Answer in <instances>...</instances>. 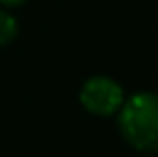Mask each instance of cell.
<instances>
[{"label":"cell","instance_id":"cell-4","mask_svg":"<svg viewBox=\"0 0 158 157\" xmlns=\"http://www.w3.org/2000/svg\"><path fill=\"white\" fill-rule=\"evenodd\" d=\"M2 4H6V6H18V4H22L24 0H0Z\"/></svg>","mask_w":158,"mask_h":157},{"label":"cell","instance_id":"cell-2","mask_svg":"<svg viewBox=\"0 0 158 157\" xmlns=\"http://www.w3.org/2000/svg\"><path fill=\"white\" fill-rule=\"evenodd\" d=\"M80 101L86 111L94 115H110L122 105V89L112 78L94 77L84 83Z\"/></svg>","mask_w":158,"mask_h":157},{"label":"cell","instance_id":"cell-1","mask_svg":"<svg viewBox=\"0 0 158 157\" xmlns=\"http://www.w3.org/2000/svg\"><path fill=\"white\" fill-rule=\"evenodd\" d=\"M120 131L136 149L158 151V95L138 93L128 99L120 113Z\"/></svg>","mask_w":158,"mask_h":157},{"label":"cell","instance_id":"cell-3","mask_svg":"<svg viewBox=\"0 0 158 157\" xmlns=\"http://www.w3.org/2000/svg\"><path fill=\"white\" fill-rule=\"evenodd\" d=\"M16 30H18L16 20L12 18L8 12L0 10V44H8L10 43V40L16 36Z\"/></svg>","mask_w":158,"mask_h":157}]
</instances>
